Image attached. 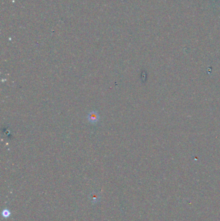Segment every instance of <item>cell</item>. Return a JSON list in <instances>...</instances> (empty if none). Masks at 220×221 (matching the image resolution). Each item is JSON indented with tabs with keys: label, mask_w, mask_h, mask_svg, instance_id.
I'll return each instance as SVG.
<instances>
[{
	"label": "cell",
	"mask_w": 220,
	"mask_h": 221,
	"mask_svg": "<svg viewBox=\"0 0 220 221\" xmlns=\"http://www.w3.org/2000/svg\"><path fill=\"white\" fill-rule=\"evenodd\" d=\"M97 118H98V116H97L96 112H92L89 115V119L90 120V122H91L92 123L97 122Z\"/></svg>",
	"instance_id": "obj_1"
}]
</instances>
